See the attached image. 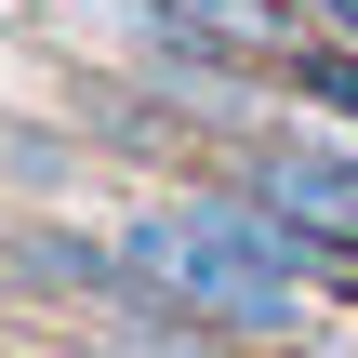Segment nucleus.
Returning a JSON list of instances; mask_svg holds the SVG:
<instances>
[{
	"mask_svg": "<svg viewBox=\"0 0 358 358\" xmlns=\"http://www.w3.org/2000/svg\"><path fill=\"white\" fill-rule=\"evenodd\" d=\"M213 173L252 213H279L319 252V279H358V133H332V120H252L239 146H213Z\"/></svg>",
	"mask_w": 358,
	"mask_h": 358,
	"instance_id": "nucleus-2",
	"label": "nucleus"
},
{
	"mask_svg": "<svg viewBox=\"0 0 358 358\" xmlns=\"http://www.w3.org/2000/svg\"><path fill=\"white\" fill-rule=\"evenodd\" d=\"M306 13H319V27H332V40H358V0H306Z\"/></svg>",
	"mask_w": 358,
	"mask_h": 358,
	"instance_id": "nucleus-5",
	"label": "nucleus"
},
{
	"mask_svg": "<svg viewBox=\"0 0 358 358\" xmlns=\"http://www.w3.org/2000/svg\"><path fill=\"white\" fill-rule=\"evenodd\" d=\"M106 239H120L186 319H213L226 345H292V332L319 319V252H306L279 213H252L226 173H186V186L120 199Z\"/></svg>",
	"mask_w": 358,
	"mask_h": 358,
	"instance_id": "nucleus-1",
	"label": "nucleus"
},
{
	"mask_svg": "<svg viewBox=\"0 0 358 358\" xmlns=\"http://www.w3.org/2000/svg\"><path fill=\"white\" fill-rule=\"evenodd\" d=\"M159 13V53H199V66H252V80H279L306 40H319V13L306 0H146ZM146 53V66H159Z\"/></svg>",
	"mask_w": 358,
	"mask_h": 358,
	"instance_id": "nucleus-3",
	"label": "nucleus"
},
{
	"mask_svg": "<svg viewBox=\"0 0 358 358\" xmlns=\"http://www.w3.org/2000/svg\"><path fill=\"white\" fill-rule=\"evenodd\" d=\"M279 80H292L306 106H332V120H345V133H358V40H332V27H319V40H306V53H292Z\"/></svg>",
	"mask_w": 358,
	"mask_h": 358,
	"instance_id": "nucleus-4",
	"label": "nucleus"
}]
</instances>
